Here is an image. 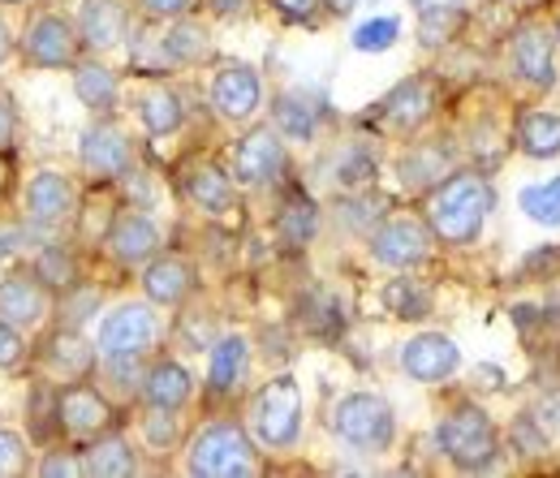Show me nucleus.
Segmentation results:
<instances>
[{
  "label": "nucleus",
  "instance_id": "7ed1b4c3",
  "mask_svg": "<svg viewBox=\"0 0 560 478\" xmlns=\"http://www.w3.org/2000/svg\"><path fill=\"white\" fill-rule=\"evenodd\" d=\"M186 470L199 478H246L259 470L255 444L237 422H208L186 453Z\"/></svg>",
  "mask_w": 560,
  "mask_h": 478
},
{
  "label": "nucleus",
  "instance_id": "aec40b11",
  "mask_svg": "<svg viewBox=\"0 0 560 478\" xmlns=\"http://www.w3.org/2000/svg\"><path fill=\"white\" fill-rule=\"evenodd\" d=\"M182 190L203 215H229L237 203V182L220 164H190L182 177Z\"/></svg>",
  "mask_w": 560,
  "mask_h": 478
},
{
  "label": "nucleus",
  "instance_id": "dca6fc26",
  "mask_svg": "<svg viewBox=\"0 0 560 478\" xmlns=\"http://www.w3.org/2000/svg\"><path fill=\"white\" fill-rule=\"evenodd\" d=\"M78 155H82V164H86L91 173H100V177H121V173H130V164H135L130 138H126L121 126H113V121L91 126V130L82 135Z\"/></svg>",
  "mask_w": 560,
  "mask_h": 478
},
{
  "label": "nucleus",
  "instance_id": "2eb2a0df",
  "mask_svg": "<svg viewBox=\"0 0 560 478\" xmlns=\"http://www.w3.org/2000/svg\"><path fill=\"white\" fill-rule=\"evenodd\" d=\"M73 215V186L66 173L57 168H44L31 177L26 186V220L35 229H61Z\"/></svg>",
  "mask_w": 560,
  "mask_h": 478
},
{
  "label": "nucleus",
  "instance_id": "412c9836",
  "mask_svg": "<svg viewBox=\"0 0 560 478\" xmlns=\"http://www.w3.org/2000/svg\"><path fill=\"white\" fill-rule=\"evenodd\" d=\"M126 35V4L121 0H78V39L95 53L117 48Z\"/></svg>",
  "mask_w": 560,
  "mask_h": 478
},
{
  "label": "nucleus",
  "instance_id": "473e14b6",
  "mask_svg": "<svg viewBox=\"0 0 560 478\" xmlns=\"http://www.w3.org/2000/svg\"><path fill=\"white\" fill-rule=\"evenodd\" d=\"M315 229H319V211H315V203H311V199H289V203L280 207V215H277L280 246L302 250V246H311Z\"/></svg>",
  "mask_w": 560,
  "mask_h": 478
},
{
  "label": "nucleus",
  "instance_id": "79ce46f5",
  "mask_svg": "<svg viewBox=\"0 0 560 478\" xmlns=\"http://www.w3.org/2000/svg\"><path fill=\"white\" fill-rule=\"evenodd\" d=\"M26 353V341H22V328H13L9 319H0V371L18 366Z\"/></svg>",
  "mask_w": 560,
  "mask_h": 478
},
{
  "label": "nucleus",
  "instance_id": "72a5a7b5",
  "mask_svg": "<svg viewBox=\"0 0 560 478\" xmlns=\"http://www.w3.org/2000/svg\"><path fill=\"white\" fill-rule=\"evenodd\" d=\"M91 362H95V349L86 345V337H78V333H57L52 341H48V366L57 371V375H70V380H78V375H86L91 371Z\"/></svg>",
  "mask_w": 560,
  "mask_h": 478
},
{
  "label": "nucleus",
  "instance_id": "58836bf2",
  "mask_svg": "<svg viewBox=\"0 0 560 478\" xmlns=\"http://www.w3.org/2000/svg\"><path fill=\"white\" fill-rule=\"evenodd\" d=\"M513 444H517L526 457L548 453V431H544V422H539L535 413H522V418L513 422Z\"/></svg>",
  "mask_w": 560,
  "mask_h": 478
},
{
  "label": "nucleus",
  "instance_id": "c85d7f7f",
  "mask_svg": "<svg viewBox=\"0 0 560 478\" xmlns=\"http://www.w3.org/2000/svg\"><path fill=\"white\" fill-rule=\"evenodd\" d=\"M466 22V9L457 0H435V4H419V39L427 48H444Z\"/></svg>",
  "mask_w": 560,
  "mask_h": 478
},
{
  "label": "nucleus",
  "instance_id": "2f4dec72",
  "mask_svg": "<svg viewBox=\"0 0 560 478\" xmlns=\"http://www.w3.org/2000/svg\"><path fill=\"white\" fill-rule=\"evenodd\" d=\"M315 126H319V108L302 95V91H284L277 100V130L280 138H293V142H306L315 138Z\"/></svg>",
  "mask_w": 560,
  "mask_h": 478
},
{
  "label": "nucleus",
  "instance_id": "f3484780",
  "mask_svg": "<svg viewBox=\"0 0 560 478\" xmlns=\"http://www.w3.org/2000/svg\"><path fill=\"white\" fill-rule=\"evenodd\" d=\"M0 315L13 328H35L48 315V284L35 272H9L0 280Z\"/></svg>",
  "mask_w": 560,
  "mask_h": 478
},
{
  "label": "nucleus",
  "instance_id": "ea45409f",
  "mask_svg": "<svg viewBox=\"0 0 560 478\" xmlns=\"http://www.w3.org/2000/svg\"><path fill=\"white\" fill-rule=\"evenodd\" d=\"M39 280L44 284H52V289H70L73 284V264H70V255L61 250V246H52V250H44L39 255Z\"/></svg>",
  "mask_w": 560,
  "mask_h": 478
},
{
  "label": "nucleus",
  "instance_id": "f8f14e48",
  "mask_svg": "<svg viewBox=\"0 0 560 478\" xmlns=\"http://www.w3.org/2000/svg\"><path fill=\"white\" fill-rule=\"evenodd\" d=\"M78 31L70 26V18L61 13H39L26 31V57L39 69H70L78 66Z\"/></svg>",
  "mask_w": 560,
  "mask_h": 478
},
{
  "label": "nucleus",
  "instance_id": "393cba45",
  "mask_svg": "<svg viewBox=\"0 0 560 478\" xmlns=\"http://www.w3.org/2000/svg\"><path fill=\"white\" fill-rule=\"evenodd\" d=\"M517 147L530 160H557L560 155V117L548 108H526L517 117Z\"/></svg>",
  "mask_w": 560,
  "mask_h": 478
},
{
  "label": "nucleus",
  "instance_id": "6e6552de",
  "mask_svg": "<svg viewBox=\"0 0 560 478\" xmlns=\"http://www.w3.org/2000/svg\"><path fill=\"white\" fill-rule=\"evenodd\" d=\"M284 164H289V151H284L280 130L259 126V130H250V135L233 147V168H229V177H233L237 186H246V190H264V186H272L280 173H284Z\"/></svg>",
  "mask_w": 560,
  "mask_h": 478
},
{
  "label": "nucleus",
  "instance_id": "f704fd0d",
  "mask_svg": "<svg viewBox=\"0 0 560 478\" xmlns=\"http://www.w3.org/2000/svg\"><path fill=\"white\" fill-rule=\"evenodd\" d=\"M517 203H522V211H526L535 224L560 229V177H548V182H539V186H526Z\"/></svg>",
  "mask_w": 560,
  "mask_h": 478
},
{
  "label": "nucleus",
  "instance_id": "0eeeda50",
  "mask_svg": "<svg viewBox=\"0 0 560 478\" xmlns=\"http://www.w3.org/2000/svg\"><path fill=\"white\" fill-rule=\"evenodd\" d=\"M431 229L427 220H415V215H388L380 229H371V259L393 268V272H410L431 259Z\"/></svg>",
  "mask_w": 560,
  "mask_h": 478
},
{
  "label": "nucleus",
  "instance_id": "c9c22d12",
  "mask_svg": "<svg viewBox=\"0 0 560 478\" xmlns=\"http://www.w3.org/2000/svg\"><path fill=\"white\" fill-rule=\"evenodd\" d=\"M375 177V155L362 151V147H346L337 160H332V182L341 190H366Z\"/></svg>",
  "mask_w": 560,
  "mask_h": 478
},
{
  "label": "nucleus",
  "instance_id": "603ef678",
  "mask_svg": "<svg viewBox=\"0 0 560 478\" xmlns=\"http://www.w3.org/2000/svg\"><path fill=\"white\" fill-rule=\"evenodd\" d=\"M4 4H22V0H4Z\"/></svg>",
  "mask_w": 560,
  "mask_h": 478
},
{
  "label": "nucleus",
  "instance_id": "b1692460",
  "mask_svg": "<svg viewBox=\"0 0 560 478\" xmlns=\"http://www.w3.org/2000/svg\"><path fill=\"white\" fill-rule=\"evenodd\" d=\"M448 164H453V151H448V147H440V142H419V147H410V155L397 164V173H401V186H406V190H431L435 182L448 177Z\"/></svg>",
  "mask_w": 560,
  "mask_h": 478
},
{
  "label": "nucleus",
  "instance_id": "a878e982",
  "mask_svg": "<svg viewBox=\"0 0 560 478\" xmlns=\"http://www.w3.org/2000/svg\"><path fill=\"white\" fill-rule=\"evenodd\" d=\"M139 121H142V130H147V135H155V138L177 135V130H182V121H186V108H182L177 91H168V86H151V91H142Z\"/></svg>",
  "mask_w": 560,
  "mask_h": 478
},
{
  "label": "nucleus",
  "instance_id": "c03bdc74",
  "mask_svg": "<svg viewBox=\"0 0 560 478\" xmlns=\"http://www.w3.org/2000/svg\"><path fill=\"white\" fill-rule=\"evenodd\" d=\"M13 135H18V108H13V100L0 91V151L13 147Z\"/></svg>",
  "mask_w": 560,
  "mask_h": 478
},
{
  "label": "nucleus",
  "instance_id": "cd10ccee",
  "mask_svg": "<svg viewBox=\"0 0 560 478\" xmlns=\"http://www.w3.org/2000/svg\"><path fill=\"white\" fill-rule=\"evenodd\" d=\"M73 91L91 113H108L117 104V73L95 66V61H82V66H73Z\"/></svg>",
  "mask_w": 560,
  "mask_h": 478
},
{
  "label": "nucleus",
  "instance_id": "a211bd4d",
  "mask_svg": "<svg viewBox=\"0 0 560 478\" xmlns=\"http://www.w3.org/2000/svg\"><path fill=\"white\" fill-rule=\"evenodd\" d=\"M57 413H61V422H66V431H70L73 440H95V435L108 431V422H113L108 401H104L91 384H70V388H61Z\"/></svg>",
  "mask_w": 560,
  "mask_h": 478
},
{
  "label": "nucleus",
  "instance_id": "4be33fe9",
  "mask_svg": "<svg viewBox=\"0 0 560 478\" xmlns=\"http://www.w3.org/2000/svg\"><path fill=\"white\" fill-rule=\"evenodd\" d=\"M246 371H250V341L242 333H229L211 345V362H208V388L215 397H229L246 384Z\"/></svg>",
  "mask_w": 560,
  "mask_h": 478
},
{
  "label": "nucleus",
  "instance_id": "6ab92c4d",
  "mask_svg": "<svg viewBox=\"0 0 560 478\" xmlns=\"http://www.w3.org/2000/svg\"><path fill=\"white\" fill-rule=\"evenodd\" d=\"M190 289H195V268L186 259H177V255L147 259V268H142V293H147V302H155V306H182L190 298Z\"/></svg>",
  "mask_w": 560,
  "mask_h": 478
},
{
  "label": "nucleus",
  "instance_id": "4c0bfd02",
  "mask_svg": "<svg viewBox=\"0 0 560 478\" xmlns=\"http://www.w3.org/2000/svg\"><path fill=\"white\" fill-rule=\"evenodd\" d=\"M142 435H147L151 448H173L177 444V410L151 406V413L142 418Z\"/></svg>",
  "mask_w": 560,
  "mask_h": 478
},
{
  "label": "nucleus",
  "instance_id": "1a4fd4ad",
  "mask_svg": "<svg viewBox=\"0 0 560 478\" xmlns=\"http://www.w3.org/2000/svg\"><path fill=\"white\" fill-rule=\"evenodd\" d=\"M509 57H513V73L526 86H535V91L557 86V31L548 22H522L513 31Z\"/></svg>",
  "mask_w": 560,
  "mask_h": 478
},
{
  "label": "nucleus",
  "instance_id": "5701e85b",
  "mask_svg": "<svg viewBox=\"0 0 560 478\" xmlns=\"http://www.w3.org/2000/svg\"><path fill=\"white\" fill-rule=\"evenodd\" d=\"M142 397H147V406L182 410V406L195 397V375H190L182 362H155V366L142 375Z\"/></svg>",
  "mask_w": 560,
  "mask_h": 478
},
{
  "label": "nucleus",
  "instance_id": "bb28decb",
  "mask_svg": "<svg viewBox=\"0 0 560 478\" xmlns=\"http://www.w3.org/2000/svg\"><path fill=\"white\" fill-rule=\"evenodd\" d=\"M164 57L177 61V66H199L203 57H211V35L203 22H190L186 13L168 26L164 35Z\"/></svg>",
  "mask_w": 560,
  "mask_h": 478
},
{
  "label": "nucleus",
  "instance_id": "49530a36",
  "mask_svg": "<svg viewBox=\"0 0 560 478\" xmlns=\"http://www.w3.org/2000/svg\"><path fill=\"white\" fill-rule=\"evenodd\" d=\"M39 475L52 478V475H82V462H70V457H44L39 462Z\"/></svg>",
  "mask_w": 560,
  "mask_h": 478
},
{
  "label": "nucleus",
  "instance_id": "f257e3e1",
  "mask_svg": "<svg viewBox=\"0 0 560 478\" xmlns=\"http://www.w3.org/2000/svg\"><path fill=\"white\" fill-rule=\"evenodd\" d=\"M491 203H495V195H491L483 173H448L444 182L431 186L422 211H427V229L435 242L470 246V242H479V233L488 224Z\"/></svg>",
  "mask_w": 560,
  "mask_h": 478
},
{
  "label": "nucleus",
  "instance_id": "4468645a",
  "mask_svg": "<svg viewBox=\"0 0 560 478\" xmlns=\"http://www.w3.org/2000/svg\"><path fill=\"white\" fill-rule=\"evenodd\" d=\"M104 246H108V255L121 268H139V264L160 255V229L142 211H117L113 224H108V233H104Z\"/></svg>",
  "mask_w": 560,
  "mask_h": 478
},
{
  "label": "nucleus",
  "instance_id": "c756f323",
  "mask_svg": "<svg viewBox=\"0 0 560 478\" xmlns=\"http://www.w3.org/2000/svg\"><path fill=\"white\" fill-rule=\"evenodd\" d=\"M139 462L130 453V444L121 435H108L100 444H91V453L82 457V475H95V478H121V475H135Z\"/></svg>",
  "mask_w": 560,
  "mask_h": 478
},
{
  "label": "nucleus",
  "instance_id": "39448f33",
  "mask_svg": "<svg viewBox=\"0 0 560 478\" xmlns=\"http://www.w3.org/2000/svg\"><path fill=\"white\" fill-rule=\"evenodd\" d=\"M332 431L358 453H384L397 435V418L380 393H350L332 410Z\"/></svg>",
  "mask_w": 560,
  "mask_h": 478
},
{
  "label": "nucleus",
  "instance_id": "37998d69",
  "mask_svg": "<svg viewBox=\"0 0 560 478\" xmlns=\"http://www.w3.org/2000/svg\"><path fill=\"white\" fill-rule=\"evenodd\" d=\"M319 4L324 0H272V9H277L280 18H289V22H315Z\"/></svg>",
  "mask_w": 560,
  "mask_h": 478
},
{
  "label": "nucleus",
  "instance_id": "864d4df0",
  "mask_svg": "<svg viewBox=\"0 0 560 478\" xmlns=\"http://www.w3.org/2000/svg\"><path fill=\"white\" fill-rule=\"evenodd\" d=\"M422 4H435V0H422Z\"/></svg>",
  "mask_w": 560,
  "mask_h": 478
},
{
  "label": "nucleus",
  "instance_id": "de8ad7c7",
  "mask_svg": "<svg viewBox=\"0 0 560 478\" xmlns=\"http://www.w3.org/2000/svg\"><path fill=\"white\" fill-rule=\"evenodd\" d=\"M211 9H215L220 18H233V13H242V9H246V0H211Z\"/></svg>",
  "mask_w": 560,
  "mask_h": 478
},
{
  "label": "nucleus",
  "instance_id": "09e8293b",
  "mask_svg": "<svg viewBox=\"0 0 560 478\" xmlns=\"http://www.w3.org/2000/svg\"><path fill=\"white\" fill-rule=\"evenodd\" d=\"M353 4H358V0H324V9H328V13H337V18L353 13Z\"/></svg>",
  "mask_w": 560,
  "mask_h": 478
},
{
  "label": "nucleus",
  "instance_id": "a19ab883",
  "mask_svg": "<svg viewBox=\"0 0 560 478\" xmlns=\"http://www.w3.org/2000/svg\"><path fill=\"white\" fill-rule=\"evenodd\" d=\"M26 470V440L18 431H0V478H13Z\"/></svg>",
  "mask_w": 560,
  "mask_h": 478
},
{
  "label": "nucleus",
  "instance_id": "e433bc0d",
  "mask_svg": "<svg viewBox=\"0 0 560 478\" xmlns=\"http://www.w3.org/2000/svg\"><path fill=\"white\" fill-rule=\"evenodd\" d=\"M397 35H401V22L397 18H371V22H362L353 31V48L358 53H388L397 44Z\"/></svg>",
  "mask_w": 560,
  "mask_h": 478
},
{
  "label": "nucleus",
  "instance_id": "9d476101",
  "mask_svg": "<svg viewBox=\"0 0 560 478\" xmlns=\"http://www.w3.org/2000/svg\"><path fill=\"white\" fill-rule=\"evenodd\" d=\"M259 104H264V78H259V69L242 66V61H229V66L215 69V78H211V108L224 121L242 126V121H250L259 113Z\"/></svg>",
  "mask_w": 560,
  "mask_h": 478
},
{
  "label": "nucleus",
  "instance_id": "f03ea898",
  "mask_svg": "<svg viewBox=\"0 0 560 478\" xmlns=\"http://www.w3.org/2000/svg\"><path fill=\"white\" fill-rule=\"evenodd\" d=\"M435 440H440V453L466 475L491 470L500 457V431L479 406H457L453 413H444Z\"/></svg>",
  "mask_w": 560,
  "mask_h": 478
},
{
  "label": "nucleus",
  "instance_id": "7c9ffc66",
  "mask_svg": "<svg viewBox=\"0 0 560 478\" xmlns=\"http://www.w3.org/2000/svg\"><path fill=\"white\" fill-rule=\"evenodd\" d=\"M380 298H384V311L397 319H427L431 315V289L422 280H410V276L388 280Z\"/></svg>",
  "mask_w": 560,
  "mask_h": 478
},
{
  "label": "nucleus",
  "instance_id": "a18cd8bd",
  "mask_svg": "<svg viewBox=\"0 0 560 478\" xmlns=\"http://www.w3.org/2000/svg\"><path fill=\"white\" fill-rule=\"evenodd\" d=\"M139 4L147 18H182V13H190L195 0H139Z\"/></svg>",
  "mask_w": 560,
  "mask_h": 478
},
{
  "label": "nucleus",
  "instance_id": "423d86ee",
  "mask_svg": "<svg viewBox=\"0 0 560 478\" xmlns=\"http://www.w3.org/2000/svg\"><path fill=\"white\" fill-rule=\"evenodd\" d=\"M155 341H160V315L147 302H121L117 311L104 315L95 349L108 362H135Z\"/></svg>",
  "mask_w": 560,
  "mask_h": 478
},
{
  "label": "nucleus",
  "instance_id": "8fccbe9b",
  "mask_svg": "<svg viewBox=\"0 0 560 478\" xmlns=\"http://www.w3.org/2000/svg\"><path fill=\"white\" fill-rule=\"evenodd\" d=\"M9 53H13V35H9V26L0 22V66L9 61Z\"/></svg>",
  "mask_w": 560,
  "mask_h": 478
},
{
  "label": "nucleus",
  "instance_id": "20e7f679",
  "mask_svg": "<svg viewBox=\"0 0 560 478\" xmlns=\"http://www.w3.org/2000/svg\"><path fill=\"white\" fill-rule=\"evenodd\" d=\"M250 431L264 448H293L302 435V388L293 375L268 380L250 401Z\"/></svg>",
  "mask_w": 560,
  "mask_h": 478
},
{
  "label": "nucleus",
  "instance_id": "ddd939ff",
  "mask_svg": "<svg viewBox=\"0 0 560 478\" xmlns=\"http://www.w3.org/2000/svg\"><path fill=\"white\" fill-rule=\"evenodd\" d=\"M462 366V349L444 333H419L401 345V371L419 384H440Z\"/></svg>",
  "mask_w": 560,
  "mask_h": 478
},
{
  "label": "nucleus",
  "instance_id": "3c124183",
  "mask_svg": "<svg viewBox=\"0 0 560 478\" xmlns=\"http://www.w3.org/2000/svg\"><path fill=\"white\" fill-rule=\"evenodd\" d=\"M552 31H557V44H560V18H557V26H552Z\"/></svg>",
  "mask_w": 560,
  "mask_h": 478
},
{
  "label": "nucleus",
  "instance_id": "9b49d317",
  "mask_svg": "<svg viewBox=\"0 0 560 478\" xmlns=\"http://www.w3.org/2000/svg\"><path fill=\"white\" fill-rule=\"evenodd\" d=\"M380 108H384L388 130H397V135H415V130H422V126L435 117V108H440V91H435V82H431L427 73H415V78L397 82Z\"/></svg>",
  "mask_w": 560,
  "mask_h": 478
}]
</instances>
